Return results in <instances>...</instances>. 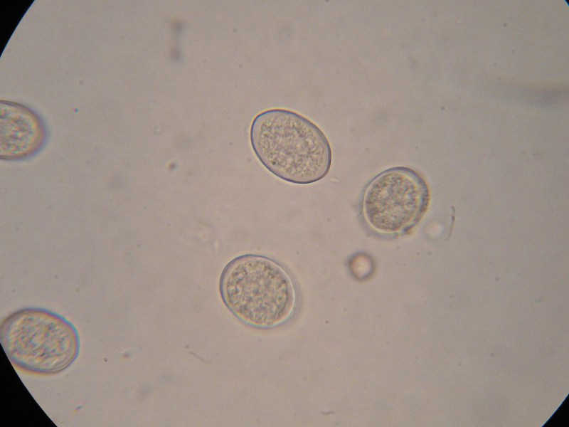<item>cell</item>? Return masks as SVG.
I'll use <instances>...</instances> for the list:
<instances>
[{
	"instance_id": "1",
	"label": "cell",
	"mask_w": 569,
	"mask_h": 427,
	"mask_svg": "<svg viewBox=\"0 0 569 427\" xmlns=\"http://www.w3.org/2000/svg\"><path fill=\"white\" fill-rule=\"evenodd\" d=\"M250 141L263 166L284 181L312 184L331 168L328 139L314 122L294 111L275 108L258 114L251 125Z\"/></svg>"
},
{
	"instance_id": "2",
	"label": "cell",
	"mask_w": 569,
	"mask_h": 427,
	"mask_svg": "<svg viewBox=\"0 0 569 427\" xmlns=\"http://www.w3.org/2000/svg\"><path fill=\"white\" fill-rule=\"evenodd\" d=\"M219 290L233 315L258 329L281 325L296 307L289 275L277 262L262 255L245 254L230 260L221 273Z\"/></svg>"
},
{
	"instance_id": "3",
	"label": "cell",
	"mask_w": 569,
	"mask_h": 427,
	"mask_svg": "<svg viewBox=\"0 0 569 427\" xmlns=\"http://www.w3.org/2000/svg\"><path fill=\"white\" fill-rule=\"evenodd\" d=\"M0 342L10 362L22 371L50 375L67 369L78 357L80 338L64 317L39 307H26L5 318Z\"/></svg>"
},
{
	"instance_id": "4",
	"label": "cell",
	"mask_w": 569,
	"mask_h": 427,
	"mask_svg": "<svg viewBox=\"0 0 569 427\" xmlns=\"http://www.w3.org/2000/svg\"><path fill=\"white\" fill-rule=\"evenodd\" d=\"M429 201L427 184L418 172L409 167H393L378 174L367 186L362 214L373 231L403 234L420 222Z\"/></svg>"
},
{
	"instance_id": "5",
	"label": "cell",
	"mask_w": 569,
	"mask_h": 427,
	"mask_svg": "<svg viewBox=\"0 0 569 427\" xmlns=\"http://www.w3.org/2000/svg\"><path fill=\"white\" fill-rule=\"evenodd\" d=\"M11 117L6 112L5 132H1V141H5L1 147L6 148V158H18L28 155L39 146L42 139L40 123L34 115L27 110H22L18 106L17 116Z\"/></svg>"
}]
</instances>
